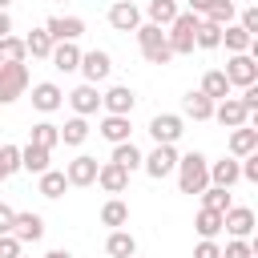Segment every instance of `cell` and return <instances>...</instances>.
<instances>
[{
  "label": "cell",
  "mask_w": 258,
  "mask_h": 258,
  "mask_svg": "<svg viewBox=\"0 0 258 258\" xmlns=\"http://www.w3.org/2000/svg\"><path fill=\"white\" fill-rule=\"evenodd\" d=\"M206 185H210V161L202 153L177 157V189L181 194H202Z\"/></svg>",
  "instance_id": "6da1fadb"
},
{
  "label": "cell",
  "mask_w": 258,
  "mask_h": 258,
  "mask_svg": "<svg viewBox=\"0 0 258 258\" xmlns=\"http://www.w3.org/2000/svg\"><path fill=\"white\" fill-rule=\"evenodd\" d=\"M198 20H202V16H194V12H177V20H173V24H169V32H165V40H169V52H173V56H189V52H194Z\"/></svg>",
  "instance_id": "7a4b0ae2"
},
{
  "label": "cell",
  "mask_w": 258,
  "mask_h": 258,
  "mask_svg": "<svg viewBox=\"0 0 258 258\" xmlns=\"http://www.w3.org/2000/svg\"><path fill=\"white\" fill-rule=\"evenodd\" d=\"M137 44H141V56H145L149 64H169V60H173L169 40H165V32H161L157 24H141V28H137Z\"/></svg>",
  "instance_id": "3957f363"
},
{
  "label": "cell",
  "mask_w": 258,
  "mask_h": 258,
  "mask_svg": "<svg viewBox=\"0 0 258 258\" xmlns=\"http://www.w3.org/2000/svg\"><path fill=\"white\" fill-rule=\"evenodd\" d=\"M222 77L230 81V89H234V85H238V89H250V85L258 81V60H254V52H238V56H230L226 69H222Z\"/></svg>",
  "instance_id": "277c9868"
},
{
  "label": "cell",
  "mask_w": 258,
  "mask_h": 258,
  "mask_svg": "<svg viewBox=\"0 0 258 258\" xmlns=\"http://www.w3.org/2000/svg\"><path fill=\"white\" fill-rule=\"evenodd\" d=\"M177 157H181V153H177L173 145H153V153H145V157H141V169H145L149 177H157V181H161V177H169V173L177 169Z\"/></svg>",
  "instance_id": "5b68a950"
},
{
  "label": "cell",
  "mask_w": 258,
  "mask_h": 258,
  "mask_svg": "<svg viewBox=\"0 0 258 258\" xmlns=\"http://www.w3.org/2000/svg\"><path fill=\"white\" fill-rule=\"evenodd\" d=\"M28 89V69L24 64H0V105H12Z\"/></svg>",
  "instance_id": "8992f818"
},
{
  "label": "cell",
  "mask_w": 258,
  "mask_h": 258,
  "mask_svg": "<svg viewBox=\"0 0 258 258\" xmlns=\"http://www.w3.org/2000/svg\"><path fill=\"white\" fill-rule=\"evenodd\" d=\"M181 133H185V121H181L177 113H157V117L149 121V137H153L157 145H177Z\"/></svg>",
  "instance_id": "52a82bcc"
},
{
  "label": "cell",
  "mask_w": 258,
  "mask_h": 258,
  "mask_svg": "<svg viewBox=\"0 0 258 258\" xmlns=\"http://www.w3.org/2000/svg\"><path fill=\"white\" fill-rule=\"evenodd\" d=\"M77 69L85 73V85H101V81H109L113 60H109V52L93 48V52H81V64H77Z\"/></svg>",
  "instance_id": "ba28073f"
},
{
  "label": "cell",
  "mask_w": 258,
  "mask_h": 258,
  "mask_svg": "<svg viewBox=\"0 0 258 258\" xmlns=\"http://www.w3.org/2000/svg\"><path fill=\"white\" fill-rule=\"evenodd\" d=\"M44 32L52 36V44H64V40H77L85 32V20L81 16H48L44 20Z\"/></svg>",
  "instance_id": "9c48e42d"
},
{
  "label": "cell",
  "mask_w": 258,
  "mask_h": 258,
  "mask_svg": "<svg viewBox=\"0 0 258 258\" xmlns=\"http://www.w3.org/2000/svg\"><path fill=\"white\" fill-rule=\"evenodd\" d=\"M101 105H105V113H113V117H129L133 105H137V93H133L129 85H113L109 93H101Z\"/></svg>",
  "instance_id": "30bf717a"
},
{
  "label": "cell",
  "mask_w": 258,
  "mask_h": 258,
  "mask_svg": "<svg viewBox=\"0 0 258 258\" xmlns=\"http://www.w3.org/2000/svg\"><path fill=\"white\" fill-rule=\"evenodd\" d=\"M97 169H101V161L89 157V153H81V157H73L64 165V177H69V185H93L97 181Z\"/></svg>",
  "instance_id": "8fae6325"
},
{
  "label": "cell",
  "mask_w": 258,
  "mask_h": 258,
  "mask_svg": "<svg viewBox=\"0 0 258 258\" xmlns=\"http://www.w3.org/2000/svg\"><path fill=\"white\" fill-rule=\"evenodd\" d=\"M222 230H230L234 238H250L254 234V210L250 206H230L222 214Z\"/></svg>",
  "instance_id": "7c38bea8"
},
{
  "label": "cell",
  "mask_w": 258,
  "mask_h": 258,
  "mask_svg": "<svg viewBox=\"0 0 258 258\" xmlns=\"http://www.w3.org/2000/svg\"><path fill=\"white\" fill-rule=\"evenodd\" d=\"M8 234H12L20 246H24V242H40V238H44V218H40V214H16Z\"/></svg>",
  "instance_id": "4fadbf2b"
},
{
  "label": "cell",
  "mask_w": 258,
  "mask_h": 258,
  "mask_svg": "<svg viewBox=\"0 0 258 258\" xmlns=\"http://www.w3.org/2000/svg\"><path fill=\"white\" fill-rule=\"evenodd\" d=\"M214 117H218V125H226V129L250 125V113H246V105H242L238 97H226V101H218V105H214Z\"/></svg>",
  "instance_id": "5bb4252c"
},
{
  "label": "cell",
  "mask_w": 258,
  "mask_h": 258,
  "mask_svg": "<svg viewBox=\"0 0 258 258\" xmlns=\"http://www.w3.org/2000/svg\"><path fill=\"white\" fill-rule=\"evenodd\" d=\"M109 24H113L117 32H137V28H141V12H137V4L117 0V4L109 8Z\"/></svg>",
  "instance_id": "9a60e30c"
},
{
  "label": "cell",
  "mask_w": 258,
  "mask_h": 258,
  "mask_svg": "<svg viewBox=\"0 0 258 258\" xmlns=\"http://www.w3.org/2000/svg\"><path fill=\"white\" fill-rule=\"evenodd\" d=\"M97 185H101L105 194H125V189H129V173H125L117 161H101V169H97Z\"/></svg>",
  "instance_id": "2e32d148"
},
{
  "label": "cell",
  "mask_w": 258,
  "mask_h": 258,
  "mask_svg": "<svg viewBox=\"0 0 258 258\" xmlns=\"http://www.w3.org/2000/svg\"><path fill=\"white\" fill-rule=\"evenodd\" d=\"M32 105H36L40 113H56V109L64 105V93H60V85H52V81H40V85H32Z\"/></svg>",
  "instance_id": "e0dca14e"
},
{
  "label": "cell",
  "mask_w": 258,
  "mask_h": 258,
  "mask_svg": "<svg viewBox=\"0 0 258 258\" xmlns=\"http://www.w3.org/2000/svg\"><path fill=\"white\" fill-rule=\"evenodd\" d=\"M69 105H73V113H77V117H89V113H97V105H101V93H97V85H77V89L69 93Z\"/></svg>",
  "instance_id": "ac0fdd59"
},
{
  "label": "cell",
  "mask_w": 258,
  "mask_h": 258,
  "mask_svg": "<svg viewBox=\"0 0 258 258\" xmlns=\"http://www.w3.org/2000/svg\"><path fill=\"white\" fill-rule=\"evenodd\" d=\"M234 181H242V173H238V157L210 161V185H218V189H230Z\"/></svg>",
  "instance_id": "d6986e66"
},
{
  "label": "cell",
  "mask_w": 258,
  "mask_h": 258,
  "mask_svg": "<svg viewBox=\"0 0 258 258\" xmlns=\"http://www.w3.org/2000/svg\"><path fill=\"white\" fill-rule=\"evenodd\" d=\"M52 69H60V73H77V64H81V48H77V40H64V44H52Z\"/></svg>",
  "instance_id": "ffe728a7"
},
{
  "label": "cell",
  "mask_w": 258,
  "mask_h": 258,
  "mask_svg": "<svg viewBox=\"0 0 258 258\" xmlns=\"http://www.w3.org/2000/svg\"><path fill=\"white\" fill-rule=\"evenodd\" d=\"M97 133L105 137V141H113V145H121V141H129V117H113V113H105L101 117V125H97Z\"/></svg>",
  "instance_id": "44dd1931"
},
{
  "label": "cell",
  "mask_w": 258,
  "mask_h": 258,
  "mask_svg": "<svg viewBox=\"0 0 258 258\" xmlns=\"http://www.w3.org/2000/svg\"><path fill=\"white\" fill-rule=\"evenodd\" d=\"M258 149V129L254 125H238L234 133H230V157H246V153H254Z\"/></svg>",
  "instance_id": "7402d4cb"
},
{
  "label": "cell",
  "mask_w": 258,
  "mask_h": 258,
  "mask_svg": "<svg viewBox=\"0 0 258 258\" xmlns=\"http://www.w3.org/2000/svg\"><path fill=\"white\" fill-rule=\"evenodd\" d=\"M105 254H109V258H133V254H137V238H133L129 230H113V234L105 238Z\"/></svg>",
  "instance_id": "603a6c76"
},
{
  "label": "cell",
  "mask_w": 258,
  "mask_h": 258,
  "mask_svg": "<svg viewBox=\"0 0 258 258\" xmlns=\"http://www.w3.org/2000/svg\"><path fill=\"white\" fill-rule=\"evenodd\" d=\"M181 113H185V117H194V121H210V117H214V101H210L206 93H198V89H194V93H185Z\"/></svg>",
  "instance_id": "cb8c5ba5"
},
{
  "label": "cell",
  "mask_w": 258,
  "mask_h": 258,
  "mask_svg": "<svg viewBox=\"0 0 258 258\" xmlns=\"http://www.w3.org/2000/svg\"><path fill=\"white\" fill-rule=\"evenodd\" d=\"M222 44L230 48V56H238V52H254V36L242 32L238 24H226V28H222Z\"/></svg>",
  "instance_id": "d4e9b609"
},
{
  "label": "cell",
  "mask_w": 258,
  "mask_h": 258,
  "mask_svg": "<svg viewBox=\"0 0 258 258\" xmlns=\"http://www.w3.org/2000/svg\"><path fill=\"white\" fill-rule=\"evenodd\" d=\"M198 93H206V97L218 105V101H226V97H230V81L222 77V69H210V73L202 77V89H198Z\"/></svg>",
  "instance_id": "484cf974"
},
{
  "label": "cell",
  "mask_w": 258,
  "mask_h": 258,
  "mask_svg": "<svg viewBox=\"0 0 258 258\" xmlns=\"http://www.w3.org/2000/svg\"><path fill=\"white\" fill-rule=\"evenodd\" d=\"M141 157H145V153H141L133 141H121V145H113V157H109V161H117L125 173H133V169H141Z\"/></svg>",
  "instance_id": "4316f807"
},
{
  "label": "cell",
  "mask_w": 258,
  "mask_h": 258,
  "mask_svg": "<svg viewBox=\"0 0 258 258\" xmlns=\"http://www.w3.org/2000/svg\"><path fill=\"white\" fill-rule=\"evenodd\" d=\"M149 24H157V28H169L173 20H177V0H149Z\"/></svg>",
  "instance_id": "83f0119b"
},
{
  "label": "cell",
  "mask_w": 258,
  "mask_h": 258,
  "mask_svg": "<svg viewBox=\"0 0 258 258\" xmlns=\"http://www.w3.org/2000/svg\"><path fill=\"white\" fill-rule=\"evenodd\" d=\"M28 145H40V149H48V153H52V145H60V125H52V121H40V125H32V137H28Z\"/></svg>",
  "instance_id": "f1b7e54d"
},
{
  "label": "cell",
  "mask_w": 258,
  "mask_h": 258,
  "mask_svg": "<svg viewBox=\"0 0 258 258\" xmlns=\"http://www.w3.org/2000/svg\"><path fill=\"white\" fill-rule=\"evenodd\" d=\"M20 169H28V173H44L48 169V149H40V145H24L20 149Z\"/></svg>",
  "instance_id": "f546056e"
},
{
  "label": "cell",
  "mask_w": 258,
  "mask_h": 258,
  "mask_svg": "<svg viewBox=\"0 0 258 258\" xmlns=\"http://www.w3.org/2000/svg\"><path fill=\"white\" fill-rule=\"evenodd\" d=\"M36 189H40L44 198H64V189H69V177H64V169H44Z\"/></svg>",
  "instance_id": "4dcf8cb0"
},
{
  "label": "cell",
  "mask_w": 258,
  "mask_h": 258,
  "mask_svg": "<svg viewBox=\"0 0 258 258\" xmlns=\"http://www.w3.org/2000/svg\"><path fill=\"white\" fill-rule=\"evenodd\" d=\"M234 0H210V8L202 12V20H210V24H218V28H226V24H234Z\"/></svg>",
  "instance_id": "1f68e13d"
},
{
  "label": "cell",
  "mask_w": 258,
  "mask_h": 258,
  "mask_svg": "<svg viewBox=\"0 0 258 258\" xmlns=\"http://www.w3.org/2000/svg\"><path fill=\"white\" fill-rule=\"evenodd\" d=\"M24 52H32V56L48 60V56H52V36H48L44 28H32V32L24 36Z\"/></svg>",
  "instance_id": "d6a6232c"
},
{
  "label": "cell",
  "mask_w": 258,
  "mask_h": 258,
  "mask_svg": "<svg viewBox=\"0 0 258 258\" xmlns=\"http://www.w3.org/2000/svg\"><path fill=\"white\" fill-rule=\"evenodd\" d=\"M101 222H105V226H113V230H121V226L129 222V206H125L121 198H109V202L101 206Z\"/></svg>",
  "instance_id": "836d02e7"
},
{
  "label": "cell",
  "mask_w": 258,
  "mask_h": 258,
  "mask_svg": "<svg viewBox=\"0 0 258 258\" xmlns=\"http://www.w3.org/2000/svg\"><path fill=\"white\" fill-rule=\"evenodd\" d=\"M230 206H234L230 189H218V185H206V189H202V210H218V214H226Z\"/></svg>",
  "instance_id": "e575fe53"
},
{
  "label": "cell",
  "mask_w": 258,
  "mask_h": 258,
  "mask_svg": "<svg viewBox=\"0 0 258 258\" xmlns=\"http://www.w3.org/2000/svg\"><path fill=\"white\" fill-rule=\"evenodd\" d=\"M194 230H198L202 238H218V234H222V214H218V210H198Z\"/></svg>",
  "instance_id": "d590c367"
},
{
  "label": "cell",
  "mask_w": 258,
  "mask_h": 258,
  "mask_svg": "<svg viewBox=\"0 0 258 258\" xmlns=\"http://www.w3.org/2000/svg\"><path fill=\"white\" fill-rule=\"evenodd\" d=\"M24 40L20 36H0V64H24Z\"/></svg>",
  "instance_id": "8d00e7d4"
},
{
  "label": "cell",
  "mask_w": 258,
  "mask_h": 258,
  "mask_svg": "<svg viewBox=\"0 0 258 258\" xmlns=\"http://www.w3.org/2000/svg\"><path fill=\"white\" fill-rule=\"evenodd\" d=\"M222 44V28L210 24V20H198V32H194V48H218Z\"/></svg>",
  "instance_id": "74e56055"
},
{
  "label": "cell",
  "mask_w": 258,
  "mask_h": 258,
  "mask_svg": "<svg viewBox=\"0 0 258 258\" xmlns=\"http://www.w3.org/2000/svg\"><path fill=\"white\" fill-rule=\"evenodd\" d=\"M85 137H89V121H85V117H73V121L60 125V141H64V145H81Z\"/></svg>",
  "instance_id": "f35d334b"
},
{
  "label": "cell",
  "mask_w": 258,
  "mask_h": 258,
  "mask_svg": "<svg viewBox=\"0 0 258 258\" xmlns=\"http://www.w3.org/2000/svg\"><path fill=\"white\" fill-rule=\"evenodd\" d=\"M20 169V145H0V181H8Z\"/></svg>",
  "instance_id": "ab89813d"
},
{
  "label": "cell",
  "mask_w": 258,
  "mask_h": 258,
  "mask_svg": "<svg viewBox=\"0 0 258 258\" xmlns=\"http://www.w3.org/2000/svg\"><path fill=\"white\" fill-rule=\"evenodd\" d=\"M222 258H254V246H250L246 238H234V242H226Z\"/></svg>",
  "instance_id": "60d3db41"
},
{
  "label": "cell",
  "mask_w": 258,
  "mask_h": 258,
  "mask_svg": "<svg viewBox=\"0 0 258 258\" xmlns=\"http://www.w3.org/2000/svg\"><path fill=\"white\" fill-rule=\"evenodd\" d=\"M194 258H222V246H218L214 238H202V242L194 246Z\"/></svg>",
  "instance_id": "b9f144b4"
},
{
  "label": "cell",
  "mask_w": 258,
  "mask_h": 258,
  "mask_svg": "<svg viewBox=\"0 0 258 258\" xmlns=\"http://www.w3.org/2000/svg\"><path fill=\"white\" fill-rule=\"evenodd\" d=\"M0 258H20V242L12 234H0Z\"/></svg>",
  "instance_id": "7bdbcfd3"
},
{
  "label": "cell",
  "mask_w": 258,
  "mask_h": 258,
  "mask_svg": "<svg viewBox=\"0 0 258 258\" xmlns=\"http://www.w3.org/2000/svg\"><path fill=\"white\" fill-rule=\"evenodd\" d=\"M238 28L254 36V32H258V8H246V12H242V20H238Z\"/></svg>",
  "instance_id": "ee69618b"
},
{
  "label": "cell",
  "mask_w": 258,
  "mask_h": 258,
  "mask_svg": "<svg viewBox=\"0 0 258 258\" xmlns=\"http://www.w3.org/2000/svg\"><path fill=\"white\" fill-rule=\"evenodd\" d=\"M238 101H242V105H246V113L254 117V113H258V85H250V89H242V97H238Z\"/></svg>",
  "instance_id": "f6af8a7d"
},
{
  "label": "cell",
  "mask_w": 258,
  "mask_h": 258,
  "mask_svg": "<svg viewBox=\"0 0 258 258\" xmlns=\"http://www.w3.org/2000/svg\"><path fill=\"white\" fill-rule=\"evenodd\" d=\"M12 218H16V210H12L8 202H0V234H8V230H12Z\"/></svg>",
  "instance_id": "bcb514c9"
},
{
  "label": "cell",
  "mask_w": 258,
  "mask_h": 258,
  "mask_svg": "<svg viewBox=\"0 0 258 258\" xmlns=\"http://www.w3.org/2000/svg\"><path fill=\"white\" fill-rule=\"evenodd\" d=\"M0 36H12V16L0 12Z\"/></svg>",
  "instance_id": "7dc6e473"
},
{
  "label": "cell",
  "mask_w": 258,
  "mask_h": 258,
  "mask_svg": "<svg viewBox=\"0 0 258 258\" xmlns=\"http://www.w3.org/2000/svg\"><path fill=\"white\" fill-rule=\"evenodd\" d=\"M206 8H210V0H189V12H194V16H202Z\"/></svg>",
  "instance_id": "c3c4849f"
},
{
  "label": "cell",
  "mask_w": 258,
  "mask_h": 258,
  "mask_svg": "<svg viewBox=\"0 0 258 258\" xmlns=\"http://www.w3.org/2000/svg\"><path fill=\"white\" fill-rule=\"evenodd\" d=\"M44 258H73V254H69V250H48Z\"/></svg>",
  "instance_id": "681fc988"
},
{
  "label": "cell",
  "mask_w": 258,
  "mask_h": 258,
  "mask_svg": "<svg viewBox=\"0 0 258 258\" xmlns=\"http://www.w3.org/2000/svg\"><path fill=\"white\" fill-rule=\"evenodd\" d=\"M8 4H12V0H0V12H8Z\"/></svg>",
  "instance_id": "f907efd6"
},
{
  "label": "cell",
  "mask_w": 258,
  "mask_h": 258,
  "mask_svg": "<svg viewBox=\"0 0 258 258\" xmlns=\"http://www.w3.org/2000/svg\"><path fill=\"white\" fill-rule=\"evenodd\" d=\"M133 258H137V254H133Z\"/></svg>",
  "instance_id": "816d5d0a"
},
{
  "label": "cell",
  "mask_w": 258,
  "mask_h": 258,
  "mask_svg": "<svg viewBox=\"0 0 258 258\" xmlns=\"http://www.w3.org/2000/svg\"><path fill=\"white\" fill-rule=\"evenodd\" d=\"M20 258H24V254H20Z\"/></svg>",
  "instance_id": "f5cc1de1"
}]
</instances>
